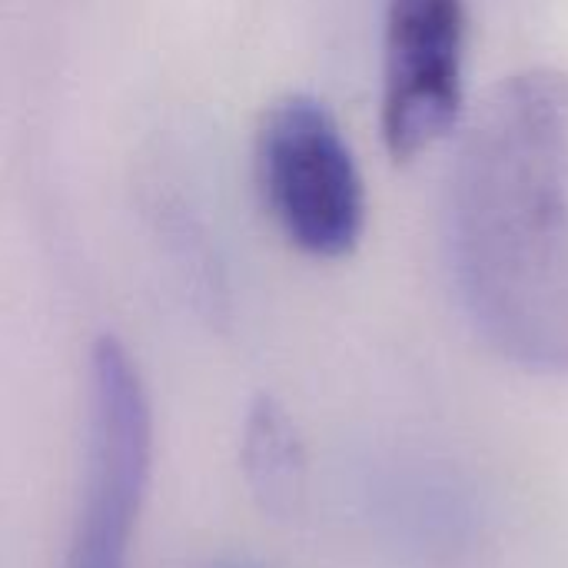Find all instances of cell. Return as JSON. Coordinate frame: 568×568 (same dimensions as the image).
I'll list each match as a JSON object with an SVG mask.
<instances>
[{"mask_svg": "<svg viewBox=\"0 0 568 568\" xmlns=\"http://www.w3.org/2000/svg\"><path fill=\"white\" fill-rule=\"evenodd\" d=\"M240 463L263 513L283 519L300 506L306 493V446L296 423L276 399L260 396L246 409Z\"/></svg>", "mask_w": 568, "mask_h": 568, "instance_id": "5b68a950", "label": "cell"}, {"mask_svg": "<svg viewBox=\"0 0 568 568\" xmlns=\"http://www.w3.org/2000/svg\"><path fill=\"white\" fill-rule=\"evenodd\" d=\"M466 0H386L379 126L393 160L443 140L466 100Z\"/></svg>", "mask_w": 568, "mask_h": 568, "instance_id": "277c9868", "label": "cell"}, {"mask_svg": "<svg viewBox=\"0 0 568 568\" xmlns=\"http://www.w3.org/2000/svg\"><path fill=\"white\" fill-rule=\"evenodd\" d=\"M459 310L503 363L568 379V73L506 77L466 130L446 183Z\"/></svg>", "mask_w": 568, "mask_h": 568, "instance_id": "6da1fadb", "label": "cell"}, {"mask_svg": "<svg viewBox=\"0 0 568 568\" xmlns=\"http://www.w3.org/2000/svg\"><path fill=\"white\" fill-rule=\"evenodd\" d=\"M153 403L116 336H100L87 363V439L63 568H130L153 483Z\"/></svg>", "mask_w": 568, "mask_h": 568, "instance_id": "7a4b0ae2", "label": "cell"}, {"mask_svg": "<svg viewBox=\"0 0 568 568\" xmlns=\"http://www.w3.org/2000/svg\"><path fill=\"white\" fill-rule=\"evenodd\" d=\"M253 166L280 233L306 256L343 260L366 230V183L336 113L313 93H286L256 126Z\"/></svg>", "mask_w": 568, "mask_h": 568, "instance_id": "3957f363", "label": "cell"}, {"mask_svg": "<svg viewBox=\"0 0 568 568\" xmlns=\"http://www.w3.org/2000/svg\"><path fill=\"white\" fill-rule=\"evenodd\" d=\"M216 568H263V566H253V562H226V566H216Z\"/></svg>", "mask_w": 568, "mask_h": 568, "instance_id": "8992f818", "label": "cell"}]
</instances>
